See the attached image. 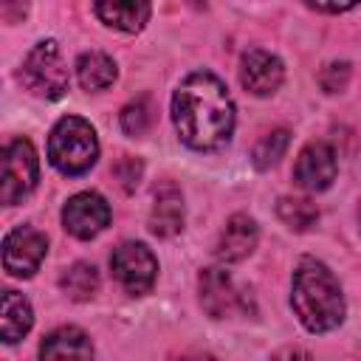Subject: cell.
<instances>
[{
	"mask_svg": "<svg viewBox=\"0 0 361 361\" xmlns=\"http://www.w3.org/2000/svg\"><path fill=\"white\" fill-rule=\"evenodd\" d=\"M172 121L180 141L192 149H217L231 138L234 104L226 85L209 73H189L172 96Z\"/></svg>",
	"mask_w": 361,
	"mask_h": 361,
	"instance_id": "obj_1",
	"label": "cell"
},
{
	"mask_svg": "<svg viewBox=\"0 0 361 361\" xmlns=\"http://www.w3.org/2000/svg\"><path fill=\"white\" fill-rule=\"evenodd\" d=\"M290 305H293L299 322L310 333L333 330L344 319V296H341L338 279L333 276V271L324 262H319L313 257L299 259V265L293 271Z\"/></svg>",
	"mask_w": 361,
	"mask_h": 361,
	"instance_id": "obj_2",
	"label": "cell"
},
{
	"mask_svg": "<svg viewBox=\"0 0 361 361\" xmlns=\"http://www.w3.org/2000/svg\"><path fill=\"white\" fill-rule=\"evenodd\" d=\"M99 158V141L96 130L79 118V116H65L54 124L51 138H48V161L54 169L62 175H82L87 172Z\"/></svg>",
	"mask_w": 361,
	"mask_h": 361,
	"instance_id": "obj_3",
	"label": "cell"
},
{
	"mask_svg": "<svg viewBox=\"0 0 361 361\" xmlns=\"http://www.w3.org/2000/svg\"><path fill=\"white\" fill-rule=\"evenodd\" d=\"M20 79L31 93L45 99H59L68 90V68L62 62L59 45L54 39L37 42L23 62Z\"/></svg>",
	"mask_w": 361,
	"mask_h": 361,
	"instance_id": "obj_4",
	"label": "cell"
},
{
	"mask_svg": "<svg viewBox=\"0 0 361 361\" xmlns=\"http://www.w3.org/2000/svg\"><path fill=\"white\" fill-rule=\"evenodd\" d=\"M39 164L28 138H14L3 149V178H0V200L14 206L37 186Z\"/></svg>",
	"mask_w": 361,
	"mask_h": 361,
	"instance_id": "obj_5",
	"label": "cell"
},
{
	"mask_svg": "<svg viewBox=\"0 0 361 361\" xmlns=\"http://www.w3.org/2000/svg\"><path fill=\"white\" fill-rule=\"evenodd\" d=\"M110 268L127 293L141 296L155 285L158 259L144 243H121L110 257Z\"/></svg>",
	"mask_w": 361,
	"mask_h": 361,
	"instance_id": "obj_6",
	"label": "cell"
},
{
	"mask_svg": "<svg viewBox=\"0 0 361 361\" xmlns=\"http://www.w3.org/2000/svg\"><path fill=\"white\" fill-rule=\"evenodd\" d=\"M197 288H200V305L212 319H226L248 310L245 290H240L231 274L223 268H206L197 279Z\"/></svg>",
	"mask_w": 361,
	"mask_h": 361,
	"instance_id": "obj_7",
	"label": "cell"
},
{
	"mask_svg": "<svg viewBox=\"0 0 361 361\" xmlns=\"http://www.w3.org/2000/svg\"><path fill=\"white\" fill-rule=\"evenodd\" d=\"M45 251H48L45 234H39L31 226H17L3 240V265H6V271L11 276H23L25 279L42 265Z\"/></svg>",
	"mask_w": 361,
	"mask_h": 361,
	"instance_id": "obj_8",
	"label": "cell"
},
{
	"mask_svg": "<svg viewBox=\"0 0 361 361\" xmlns=\"http://www.w3.org/2000/svg\"><path fill=\"white\" fill-rule=\"evenodd\" d=\"M110 223V206L99 192H79L62 209V226L79 240L96 237Z\"/></svg>",
	"mask_w": 361,
	"mask_h": 361,
	"instance_id": "obj_9",
	"label": "cell"
},
{
	"mask_svg": "<svg viewBox=\"0 0 361 361\" xmlns=\"http://www.w3.org/2000/svg\"><path fill=\"white\" fill-rule=\"evenodd\" d=\"M338 164H336V152L327 141H310L293 166V180L305 189V192H322L336 180Z\"/></svg>",
	"mask_w": 361,
	"mask_h": 361,
	"instance_id": "obj_10",
	"label": "cell"
},
{
	"mask_svg": "<svg viewBox=\"0 0 361 361\" xmlns=\"http://www.w3.org/2000/svg\"><path fill=\"white\" fill-rule=\"evenodd\" d=\"M285 79V68L279 62V56H274L271 51L254 48L243 56L240 62V82L245 90H251L254 96H268L274 93Z\"/></svg>",
	"mask_w": 361,
	"mask_h": 361,
	"instance_id": "obj_11",
	"label": "cell"
},
{
	"mask_svg": "<svg viewBox=\"0 0 361 361\" xmlns=\"http://www.w3.org/2000/svg\"><path fill=\"white\" fill-rule=\"evenodd\" d=\"M39 361H93V344L79 327H56L42 338Z\"/></svg>",
	"mask_w": 361,
	"mask_h": 361,
	"instance_id": "obj_12",
	"label": "cell"
},
{
	"mask_svg": "<svg viewBox=\"0 0 361 361\" xmlns=\"http://www.w3.org/2000/svg\"><path fill=\"white\" fill-rule=\"evenodd\" d=\"M257 237H259L257 223L248 214H234V217H228L226 228L220 231L214 254L220 262H240L257 248Z\"/></svg>",
	"mask_w": 361,
	"mask_h": 361,
	"instance_id": "obj_13",
	"label": "cell"
},
{
	"mask_svg": "<svg viewBox=\"0 0 361 361\" xmlns=\"http://www.w3.org/2000/svg\"><path fill=\"white\" fill-rule=\"evenodd\" d=\"M183 228V197L180 189L166 180L155 189V203L149 212V231L158 237H172Z\"/></svg>",
	"mask_w": 361,
	"mask_h": 361,
	"instance_id": "obj_14",
	"label": "cell"
},
{
	"mask_svg": "<svg viewBox=\"0 0 361 361\" xmlns=\"http://www.w3.org/2000/svg\"><path fill=\"white\" fill-rule=\"evenodd\" d=\"M0 333H3V341L6 344H14L20 341L28 330H31V322H34V313H31V305L25 296H20L17 290H6L3 293V305H0Z\"/></svg>",
	"mask_w": 361,
	"mask_h": 361,
	"instance_id": "obj_15",
	"label": "cell"
},
{
	"mask_svg": "<svg viewBox=\"0 0 361 361\" xmlns=\"http://www.w3.org/2000/svg\"><path fill=\"white\" fill-rule=\"evenodd\" d=\"M93 11L110 28H118V31H141L144 23L152 14V6L149 3H96Z\"/></svg>",
	"mask_w": 361,
	"mask_h": 361,
	"instance_id": "obj_16",
	"label": "cell"
},
{
	"mask_svg": "<svg viewBox=\"0 0 361 361\" xmlns=\"http://www.w3.org/2000/svg\"><path fill=\"white\" fill-rule=\"evenodd\" d=\"M116 62L102 51H85L76 59V79L85 90H104L116 82Z\"/></svg>",
	"mask_w": 361,
	"mask_h": 361,
	"instance_id": "obj_17",
	"label": "cell"
},
{
	"mask_svg": "<svg viewBox=\"0 0 361 361\" xmlns=\"http://www.w3.org/2000/svg\"><path fill=\"white\" fill-rule=\"evenodd\" d=\"M59 285H62V290H65L71 299L85 302V299H90V296L96 293V288H99V274H96V268L87 265V262H76V265H71V268L62 274Z\"/></svg>",
	"mask_w": 361,
	"mask_h": 361,
	"instance_id": "obj_18",
	"label": "cell"
},
{
	"mask_svg": "<svg viewBox=\"0 0 361 361\" xmlns=\"http://www.w3.org/2000/svg\"><path fill=\"white\" fill-rule=\"evenodd\" d=\"M276 214L285 226H290L296 231H305L319 220V209L305 197H282L276 203Z\"/></svg>",
	"mask_w": 361,
	"mask_h": 361,
	"instance_id": "obj_19",
	"label": "cell"
},
{
	"mask_svg": "<svg viewBox=\"0 0 361 361\" xmlns=\"http://www.w3.org/2000/svg\"><path fill=\"white\" fill-rule=\"evenodd\" d=\"M288 141H290V133L282 130V127H279V130H271L268 135H262V138L257 141V147H254V166H259V169L274 166V164L285 155Z\"/></svg>",
	"mask_w": 361,
	"mask_h": 361,
	"instance_id": "obj_20",
	"label": "cell"
},
{
	"mask_svg": "<svg viewBox=\"0 0 361 361\" xmlns=\"http://www.w3.org/2000/svg\"><path fill=\"white\" fill-rule=\"evenodd\" d=\"M149 121H152V113H149L147 99H138V102H133L121 110V127L130 135H141L149 127Z\"/></svg>",
	"mask_w": 361,
	"mask_h": 361,
	"instance_id": "obj_21",
	"label": "cell"
},
{
	"mask_svg": "<svg viewBox=\"0 0 361 361\" xmlns=\"http://www.w3.org/2000/svg\"><path fill=\"white\" fill-rule=\"evenodd\" d=\"M347 79H350V65H347V62H333V65H327V68L322 71V76H319V82H322V87H324L327 93L341 90V87L347 85Z\"/></svg>",
	"mask_w": 361,
	"mask_h": 361,
	"instance_id": "obj_22",
	"label": "cell"
},
{
	"mask_svg": "<svg viewBox=\"0 0 361 361\" xmlns=\"http://www.w3.org/2000/svg\"><path fill=\"white\" fill-rule=\"evenodd\" d=\"M116 178H121V186L124 189H133L141 178V164L133 161V158H124L118 166H116Z\"/></svg>",
	"mask_w": 361,
	"mask_h": 361,
	"instance_id": "obj_23",
	"label": "cell"
},
{
	"mask_svg": "<svg viewBox=\"0 0 361 361\" xmlns=\"http://www.w3.org/2000/svg\"><path fill=\"white\" fill-rule=\"evenodd\" d=\"M274 361H310V355L302 347H285L274 355Z\"/></svg>",
	"mask_w": 361,
	"mask_h": 361,
	"instance_id": "obj_24",
	"label": "cell"
},
{
	"mask_svg": "<svg viewBox=\"0 0 361 361\" xmlns=\"http://www.w3.org/2000/svg\"><path fill=\"white\" fill-rule=\"evenodd\" d=\"M180 361H217V358H212V355H186Z\"/></svg>",
	"mask_w": 361,
	"mask_h": 361,
	"instance_id": "obj_25",
	"label": "cell"
},
{
	"mask_svg": "<svg viewBox=\"0 0 361 361\" xmlns=\"http://www.w3.org/2000/svg\"><path fill=\"white\" fill-rule=\"evenodd\" d=\"M358 226H361V206H358Z\"/></svg>",
	"mask_w": 361,
	"mask_h": 361,
	"instance_id": "obj_26",
	"label": "cell"
}]
</instances>
